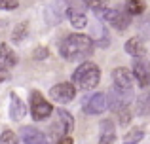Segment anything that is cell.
<instances>
[{
    "label": "cell",
    "mask_w": 150,
    "mask_h": 144,
    "mask_svg": "<svg viewBox=\"0 0 150 144\" xmlns=\"http://www.w3.org/2000/svg\"><path fill=\"white\" fill-rule=\"evenodd\" d=\"M108 2L110 0H84L86 6H89L91 10H103V8H108Z\"/></svg>",
    "instance_id": "23"
},
{
    "label": "cell",
    "mask_w": 150,
    "mask_h": 144,
    "mask_svg": "<svg viewBox=\"0 0 150 144\" xmlns=\"http://www.w3.org/2000/svg\"><path fill=\"white\" fill-rule=\"evenodd\" d=\"M93 30H97V44L101 46V48H108L110 46V36H108V30L105 29V27H101V25H95L93 27Z\"/></svg>",
    "instance_id": "20"
},
{
    "label": "cell",
    "mask_w": 150,
    "mask_h": 144,
    "mask_svg": "<svg viewBox=\"0 0 150 144\" xmlns=\"http://www.w3.org/2000/svg\"><path fill=\"white\" fill-rule=\"evenodd\" d=\"M143 11H144V2L143 0H127V2H125V13L141 15Z\"/></svg>",
    "instance_id": "19"
},
{
    "label": "cell",
    "mask_w": 150,
    "mask_h": 144,
    "mask_svg": "<svg viewBox=\"0 0 150 144\" xmlns=\"http://www.w3.org/2000/svg\"><path fill=\"white\" fill-rule=\"evenodd\" d=\"M148 74H150V67H148Z\"/></svg>",
    "instance_id": "30"
},
{
    "label": "cell",
    "mask_w": 150,
    "mask_h": 144,
    "mask_svg": "<svg viewBox=\"0 0 150 144\" xmlns=\"http://www.w3.org/2000/svg\"><path fill=\"white\" fill-rule=\"evenodd\" d=\"M57 144H72V137H70V135H65L63 138L57 140Z\"/></svg>",
    "instance_id": "29"
},
{
    "label": "cell",
    "mask_w": 150,
    "mask_h": 144,
    "mask_svg": "<svg viewBox=\"0 0 150 144\" xmlns=\"http://www.w3.org/2000/svg\"><path fill=\"white\" fill-rule=\"evenodd\" d=\"M27 34H29V23H19L17 27L13 29V32H11V40H13V44H21L23 40L27 38Z\"/></svg>",
    "instance_id": "18"
},
{
    "label": "cell",
    "mask_w": 150,
    "mask_h": 144,
    "mask_svg": "<svg viewBox=\"0 0 150 144\" xmlns=\"http://www.w3.org/2000/svg\"><path fill=\"white\" fill-rule=\"evenodd\" d=\"M10 118L11 119H21V118H25V114H27V106H25V103H23L21 99H19L15 93H11L10 95Z\"/></svg>",
    "instance_id": "11"
},
{
    "label": "cell",
    "mask_w": 150,
    "mask_h": 144,
    "mask_svg": "<svg viewBox=\"0 0 150 144\" xmlns=\"http://www.w3.org/2000/svg\"><path fill=\"white\" fill-rule=\"evenodd\" d=\"M95 15L101 19V21L108 23V25L116 27L120 32L127 30V27L131 25V15L125 13V11H120V10H110V8H103V10H97Z\"/></svg>",
    "instance_id": "3"
},
{
    "label": "cell",
    "mask_w": 150,
    "mask_h": 144,
    "mask_svg": "<svg viewBox=\"0 0 150 144\" xmlns=\"http://www.w3.org/2000/svg\"><path fill=\"white\" fill-rule=\"evenodd\" d=\"M116 142V135H114V123L110 119L101 122V138L99 144H114Z\"/></svg>",
    "instance_id": "13"
},
{
    "label": "cell",
    "mask_w": 150,
    "mask_h": 144,
    "mask_svg": "<svg viewBox=\"0 0 150 144\" xmlns=\"http://www.w3.org/2000/svg\"><path fill=\"white\" fill-rule=\"evenodd\" d=\"M6 80H10V72H8V68L0 67V84H2V81H6Z\"/></svg>",
    "instance_id": "28"
},
{
    "label": "cell",
    "mask_w": 150,
    "mask_h": 144,
    "mask_svg": "<svg viewBox=\"0 0 150 144\" xmlns=\"http://www.w3.org/2000/svg\"><path fill=\"white\" fill-rule=\"evenodd\" d=\"M0 144H17V138H15V135L10 129H6L0 135Z\"/></svg>",
    "instance_id": "24"
},
{
    "label": "cell",
    "mask_w": 150,
    "mask_h": 144,
    "mask_svg": "<svg viewBox=\"0 0 150 144\" xmlns=\"http://www.w3.org/2000/svg\"><path fill=\"white\" fill-rule=\"evenodd\" d=\"M19 133H21L23 144H48L44 133L38 131V129H34V127H23Z\"/></svg>",
    "instance_id": "10"
},
{
    "label": "cell",
    "mask_w": 150,
    "mask_h": 144,
    "mask_svg": "<svg viewBox=\"0 0 150 144\" xmlns=\"http://www.w3.org/2000/svg\"><path fill=\"white\" fill-rule=\"evenodd\" d=\"M139 32H141V36H143L144 40H150V15L144 17L143 21L139 23Z\"/></svg>",
    "instance_id": "22"
},
{
    "label": "cell",
    "mask_w": 150,
    "mask_h": 144,
    "mask_svg": "<svg viewBox=\"0 0 150 144\" xmlns=\"http://www.w3.org/2000/svg\"><path fill=\"white\" fill-rule=\"evenodd\" d=\"M57 118H59V123H61V129H63V133H72V129H74V118L69 114L67 110H59L57 112Z\"/></svg>",
    "instance_id": "17"
},
{
    "label": "cell",
    "mask_w": 150,
    "mask_h": 144,
    "mask_svg": "<svg viewBox=\"0 0 150 144\" xmlns=\"http://www.w3.org/2000/svg\"><path fill=\"white\" fill-rule=\"evenodd\" d=\"M51 112H53L51 103H48L44 99V95H40L38 91H33V95H30V114H33V118L36 122H42V119L50 118Z\"/></svg>",
    "instance_id": "4"
},
{
    "label": "cell",
    "mask_w": 150,
    "mask_h": 144,
    "mask_svg": "<svg viewBox=\"0 0 150 144\" xmlns=\"http://www.w3.org/2000/svg\"><path fill=\"white\" fill-rule=\"evenodd\" d=\"M106 108H108V95H105V93H95L88 100H84V112L86 114L97 116V114H103Z\"/></svg>",
    "instance_id": "6"
},
{
    "label": "cell",
    "mask_w": 150,
    "mask_h": 144,
    "mask_svg": "<svg viewBox=\"0 0 150 144\" xmlns=\"http://www.w3.org/2000/svg\"><path fill=\"white\" fill-rule=\"evenodd\" d=\"M61 57L67 61H82L93 53V38L86 34H70L59 46Z\"/></svg>",
    "instance_id": "1"
},
{
    "label": "cell",
    "mask_w": 150,
    "mask_h": 144,
    "mask_svg": "<svg viewBox=\"0 0 150 144\" xmlns=\"http://www.w3.org/2000/svg\"><path fill=\"white\" fill-rule=\"evenodd\" d=\"M143 138H144V131L143 129H135V131H131V133L125 137V140L122 144H139Z\"/></svg>",
    "instance_id": "21"
},
{
    "label": "cell",
    "mask_w": 150,
    "mask_h": 144,
    "mask_svg": "<svg viewBox=\"0 0 150 144\" xmlns=\"http://www.w3.org/2000/svg\"><path fill=\"white\" fill-rule=\"evenodd\" d=\"M135 114L141 116V118L150 114V89H146V91H143L139 95V99L135 103Z\"/></svg>",
    "instance_id": "14"
},
{
    "label": "cell",
    "mask_w": 150,
    "mask_h": 144,
    "mask_svg": "<svg viewBox=\"0 0 150 144\" xmlns=\"http://www.w3.org/2000/svg\"><path fill=\"white\" fill-rule=\"evenodd\" d=\"M99 78H101L99 67L91 61H86L72 72V85L80 89H93L99 84Z\"/></svg>",
    "instance_id": "2"
},
{
    "label": "cell",
    "mask_w": 150,
    "mask_h": 144,
    "mask_svg": "<svg viewBox=\"0 0 150 144\" xmlns=\"http://www.w3.org/2000/svg\"><path fill=\"white\" fill-rule=\"evenodd\" d=\"M13 65H17V55L13 53V49L8 44H2L0 46V67L10 68Z\"/></svg>",
    "instance_id": "12"
},
{
    "label": "cell",
    "mask_w": 150,
    "mask_h": 144,
    "mask_svg": "<svg viewBox=\"0 0 150 144\" xmlns=\"http://www.w3.org/2000/svg\"><path fill=\"white\" fill-rule=\"evenodd\" d=\"M125 51L133 57H143L144 55V44L139 38H131V40L125 42Z\"/></svg>",
    "instance_id": "16"
},
{
    "label": "cell",
    "mask_w": 150,
    "mask_h": 144,
    "mask_svg": "<svg viewBox=\"0 0 150 144\" xmlns=\"http://www.w3.org/2000/svg\"><path fill=\"white\" fill-rule=\"evenodd\" d=\"M17 6V0H0V10H15Z\"/></svg>",
    "instance_id": "25"
},
{
    "label": "cell",
    "mask_w": 150,
    "mask_h": 144,
    "mask_svg": "<svg viewBox=\"0 0 150 144\" xmlns=\"http://www.w3.org/2000/svg\"><path fill=\"white\" fill-rule=\"evenodd\" d=\"M120 123L122 125H125V123H129V119H131V114H129L127 108H124V110H120Z\"/></svg>",
    "instance_id": "27"
},
{
    "label": "cell",
    "mask_w": 150,
    "mask_h": 144,
    "mask_svg": "<svg viewBox=\"0 0 150 144\" xmlns=\"http://www.w3.org/2000/svg\"><path fill=\"white\" fill-rule=\"evenodd\" d=\"M133 78L139 81L141 87H146L150 84L148 67H146V63H144L143 57H133Z\"/></svg>",
    "instance_id": "8"
},
{
    "label": "cell",
    "mask_w": 150,
    "mask_h": 144,
    "mask_svg": "<svg viewBox=\"0 0 150 144\" xmlns=\"http://www.w3.org/2000/svg\"><path fill=\"white\" fill-rule=\"evenodd\" d=\"M67 17H69L70 25L74 27V29H86L88 27V17H86L84 13H82L80 10H74V8H69L67 10Z\"/></svg>",
    "instance_id": "15"
},
{
    "label": "cell",
    "mask_w": 150,
    "mask_h": 144,
    "mask_svg": "<svg viewBox=\"0 0 150 144\" xmlns=\"http://www.w3.org/2000/svg\"><path fill=\"white\" fill-rule=\"evenodd\" d=\"M48 55H50V51L46 48H38L36 51H34V59H38V61H42V59H48Z\"/></svg>",
    "instance_id": "26"
},
{
    "label": "cell",
    "mask_w": 150,
    "mask_h": 144,
    "mask_svg": "<svg viewBox=\"0 0 150 144\" xmlns=\"http://www.w3.org/2000/svg\"><path fill=\"white\" fill-rule=\"evenodd\" d=\"M50 97L55 103H70L76 97V87L69 81H63V84H57L50 89Z\"/></svg>",
    "instance_id": "5"
},
{
    "label": "cell",
    "mask_w": 150,
    "mask_h": 144,
    "mask_svg": "<svg viewBox=\"0 0 150 144\" xmlns=\"http://www.w3.org/2000/svg\"><path fill=\"white\" fill-rule=\"evenodd\" d=\"M112 80H114V85H116V87L125 89V91H131L135 78H133V72H129L127 68L120 67V68H116V70L112 72Z\"/></svg>",
    "instance_id": "9"
},
{
    "label": "cell",
    "mask_w": 150,
    "mask_h": 144,
    "mask_svg": "<svg viewBox=\"0 0 150 144\" xmlns=\"http://www.w3.org/2000/svg\"><path fill=\"white\" fill-rule=\"evenodd\" d=\"M108 104L110 108H112L114 112H120L124 110V108H127V104L131 103V91H125V89H120L114 85V89L110 91V97H108Z\"/></svg>",
    "instance_id": "7"
}]
</instances>
